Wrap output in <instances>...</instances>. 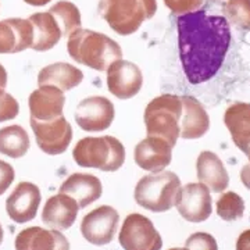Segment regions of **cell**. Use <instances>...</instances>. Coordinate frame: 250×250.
<instances>
[{"instance_id":"6da1fadb","label":"cell","mask_w":250,"mask_h":250,"mask_svg":"<svg viewBox=\"0 0 250 250\" xmlns=\"http://www.w3.org/2000/svg\"><path fill=\"white\" fill-rule=\"evenodd\" d=\"M179 59L188 81L199 85L221 68L231 43V27L223 16L196 10L177 18Z\"/></svg>"},{"instance_id":"7a4b0ae2","label":"cell","mask_w":250,"mask_h":250,"mask_svg":"<svg viewBox=\"0 0 250 250\" xmlns=\"http://www.w3.org/2000/svg\"><path fill=\"white\" fill-rule=\"evenodd\" d=\"M67 52L72 60L96 71H107L113 62L123 59V50L114 39L81 28L68 36Z\"/></svg>"},{"instance_id":"3957f363","label":"cell","mask_w":250,"mask_h":250,"mask_svg":"<svg viewBox=\"0 0 250 250\" xmlns=\"http://www.w3.org/2000/svg\"><path fill=\"white\" fill-rule=\"evenodd\" d=\"M75 163L83 168L117 171L125 161V147L114 136H88L78 141L72 150Z\"/></svg>"},{"instance_id":"277c9868","label":"cell","mask_w":250,"mask_h":250,"mask_svg":"<svg viewBox=\"0 0 250 250\" xmlns=\"http://www.w3.org/2000/svg\"><path fill=\"white\" fill-rule=\"evenodd\" d=\"M157 11L156 0H100L99 14L118 35L136 32Z\"/></svg>"},{"instance_id":"5b68a950","label":"cell","mask_w":250,"mask_h":250,"mask_svg":"<svg viewBox=\"0 0 250 250\" xmlns=\"http://www.w3.org/2000/svg\"><path fill=\"white\" fill-rule=\"evenodd\" d=\"M179 190L178 175L172 171H160L141 178L135 187L134 197L138 205L149 211L166 213L175 206Z\"/></svg>"},{"instance_id":"8992f818","label":"cell","mask_w":250,"mask_h":250,"mask_svg":"<svg viewBox=\"0 0 250 250\" xmlns=\"http://www.w3.org/2000/svg\"><path fill=\"white\" fill-rule=\"evenodd\" d=\"M182 99L175 95L154 98L145 108V125L149 136H157L175 146L181 134Z\"/></svg>"},{"instance_id":"52a82bcc","label":"cell","mask_w":250,"mask_h":250,"mask_svg":"<svg viewBox=\"0 0 250 250\" xmlns=\"http://www.w3.org/2000/svg\"><path fill=\"white\" fill-rule=\"evenodd\" d=\"M118 241L124 250H160L163 246L160 233L152 221L138 213L125 218Z\"/></svg>"},{"instance_id":"ba28073f","label":"cell","mask_w":250,"mask_h":250,"mask_svg":"<svg viewBox=\"0 0 250 250\" xmlns=\"http://www.w3.org/2000/svg\"><path fill=\"white\" fill-rule=\"evenodd\" d=\"M29 123L39 149L46 154H62L70 146L72 128L64 116L57 117L52 121H38L35 118H31Z\"/></svg>"},{"instance_id":"9c48e42d","label":"cell","mask_w":250,"mask_h":250,"mask_svg":"<svg viewBox=\"0 0 250 250\" xmlns=\"http://www.w3.org/2000/svg\"><path fill=\"white\" fill-rule=\"evenodd\" d=\"M120 214L111 206H100L82 218L81 233L95 246L107 245L114 239Z\"/></svg>"},{"instance_id":"30bf717a","label":"cell","mask_w":250,"mask_h":250,"mask_svg":"<svg viewBox=\"0 0 250 250\" xmlns=\"http://www.w3.org/2000/svg\"><path fill=\"white\" fill-rule=\"evenodd\" d=\"M175 207L181 217L189 223H203L213 213L208 188L202 182L188 184L181 188Z\"/></svg>"},{"instance_id":"8fae6325","label":"cell","mask_w":250,"mask_h":250,"mask_svg":"<svg viewBox=\"0 0 250 250\" xmlns=\"http://www.w3.org/2000/svg\"><path fill=\"white\" fill-rule=\"evenodd\" d=\"M114 104L104 96H90L81 100L75 108V121L83 131L100 132L114 121Z\"/></svg>"},{"instance_id":"7c38bea8","label":"cell","mask_w":250,"mask_h":250,"mask_svg":"<svg viewBox=\"0 0 250 250\" xmlns=\"http://www.w3.org/2000/svg\"><path fill=\"white\" fill-rule=\"evenodd\" d=\"M143 85L141 68L132 62L117 60L107 70V88L110 93L121 100L136 96Z\"/></svg>"},{"instance_id":"4fadbf2b","label":"cell","mask_w":250,"mask_h":250,"mask_svg":"<svg viewBox=\"0 0 250 250\" xmlns=\"http://www.w3.org/2000/svg\"><path fill=\"white\" fill-rule=\"evenodd\" d=\"M41 190L32 182H20L14 192L6 200V211L9 217L18 224L34 220L41 205Z\"/></svg>"},{"instance_id":"5bb4252c","label":"cell","mask_w":250,"mask_h":250,"mask_svg":"<svg viewBox=\"0 0 250 250\" xmlns=\"http://www.w3.org/2000/svg\"><path fill=\"white\" fill-rule=\"evenodd\" d=\"M135 163L145 171L160 172L168 167L172 159V146L157 136H147L136 145Z\"/></svg>"},{"instance_id":"9a60e30c","label":"cell","mask_w":250,"mask_h":250,"mask_svg":"<svg viewBox=\"0 0 250 250\" xmlns=\"http://www.w3.org/2000/svg\"><path fill=\"white\" fill-rule=\"evenodd\" d=\"M34 27L29 20L7 18L0 21V54L20 53L32 46Z\"/></svg>"},{"instance_id":"2e32d148","label":"cell","mask_w":250,"mask_h":250,"mask_svg":"<svg viewBox=\"0 0 250 250\" xmlns=\"http://www.w3.org/2000/svg\"><path fill=\"white\" fill-rule=\"evenodd\" d=\"M65 103L64 92L56 86H39L28 99L31 118L38 121H52L62 116Z\"/></svg>"},{"instance_id":"e0dca14e","label":"cell","mask_w":250,"mask_h":250,"mask_svg":"<svg viewBox=\"0 0 250 250\" xmlns=\"http://www.w3.org/2000/svg\"><path fill=\"white\" fill-rule=\"evenodd\" d=\"M78 210L80 206L71 196L59 193L47 199L42 211V221L53 229L65 231L75 223Z\"/></svg>"},{"instance_id":"ac0fdd59","label":"cell","mask_w":250,"mask_h":250,"mask_svg":"<svg viewBox=\"0 0 250 250\" xmlns=\"http://www.w3.org/2000/svg\"><path fill=\"white\" fill-rule=\"evenodd\" d=\"M16 250H70V242L57 229L31 227L18 233Z\"/></svg>"},{"instance_id":"d6986e66","label":"cell","mask_w":250,"mask_h":250,"mask_svg":"<svg viewBox=\"0 0 250 250\" xmlns=\"http://www.w3.org/2000/svg\"><path fill=\"white\" fill-rule=\"evenodd\" d=\"M224 123L233 143L248 156L250 163V103L236 102L231 104L224 113Z\"/></svg>"},{"instance_id":"ffe728a7","label":"cell","mask_w":250,"mask_h":250,"mask_svg":"<svg viewBox=\"0 0 250 250\" xmlns=\"http://www.w3.org/2000/svg\"><path fill=\"white\" fill-rule=\"evenodd\" d=\"M59 192L71 196L78 203L80 208H85L102 196L103 187L98 177L75 172L62 182Z\"/></svg>"},{"instance_id":"44dd1931","label":"cell","mask_w":250,"mask_h":250,"mask_svg":"<svg viewBox=\"0 0 250 250\" xmlns=\"http://www.w3.org/2000/svg\"><path fill=\"white\" fill-rule=\"evenodd\" d=\"M182 99V116L179 121L181 134L184 139H199L208 131L210 118L202 106V103L190 96H181Z\"/></svg>"},{"instance_id":"7402d4cb","label":"cell","mask_w":250,"mask_h":250,"mask_svg":"<svg viewBox=\"0 0 250 250\" xmlns=\"http://www.w3.org/2000/svg\"><path fill=\"white\" fill-rule=\"evenodd\" d=\"M197 178L213 192H224L229 185V175L221 159L213 152H202L196 163Z\"/></svg>"},{"instance_id":"603a6c76","label":"cell","mask_w":250,"mask_h":250,"mask_svg":"<svg viewBox=\"0 0 250 250\" xmlns=\"http://www.w3.org/2000/svg\"><path fill=\"white\" fill-rule=\"evenodd\" d=\"M82 80H83V72L68 62L49 64L38 74L39 86H56L62 92L78 86Z\"/></svg>"},{"instance_id":"cb8c5ba5","label":"cell","mask_w":250,"mask_h":250,"mask_svg":"<svg viewBox=\"0 0 250 250\" xmlns=\"http://www.w3.org/2000/svg\"><path fill=\"white\" fill-rule=\"evenodd\" d=\"M28 20L34 27V42L31 49L36 52L50 50L62 38V28L50 13H35Z\"/></svg>"},{"instance_id":"d4e9b609","label":"cell","mask_w":250,"mask_h":250,"mask_svg":"<svg viewBox=\"0 0 250 250\" xmlns=\"http://www.w3.org/2000/svg\"><path fill=\"white\" fill-rule=\"evenodd\" d=\"M29 136L21 125H9L0 129V153L20 159L29 150Z\"/></svg>"},{"instance_id":"484cf974","label":"cell","mask_w":250,"mask_h":250,"mask_svg":"<svg viewBox=\"0 0 250 250\" xmlns=\"http://www.w3.org/2000/svg\"><path fill=\"white\" fill-rule=\"evenodd\" d=\"M49 13L57 20L59 25L62 28V36H70L82 25L80 10L71 1L67 0L59 1L50 7Z\"/></svg>"},{"instance_id":"4316f807","label":"cell","mask_w":250,"mask_h":250,"mask_svg":"<svg viewBox=\"0 0 250 250\" xmlns=\"http://www.w3.org/2000/svg\"><path fill=\"white\" fill-rule=\"evenodd\" d=\"M245 213V202L235 192H225L217 200V214L224 221H236L241 220Z\"/></svg>"},{"instance_id":"83f0119b","label":"cell","mask_w":250,"mask_h":250,"mask_svg":"<svg viewBox=\"0 0 250 250\" xmlns=\"http://www.w3.org/2000/svg\"><path fill=\"white\" fill-rule=\"evenodd\" d=\"M224 14L232 25L250 31V0H228L224 4Z\"/></svg>"},{"instance_id":"f1b7e54d","label":"cell","mask_w":250,"mask_h":250,"mask_svg":"<svg viewBox=\"0 0 250 250\" xmlns=\"http://www.w3.org/2000/svg\"><path fill=\"white\" fill-rule=\"evenodd\" d=\"M20 113V104L10 93L0 89V123L14 120Z\"/></svg>"},{"instance_id":"f546056e","label":"cell","mask_w":250,"mask_h":250,"mask_svg":"<svg viewBox=\"0 0 250 250\" xmlns=\"http://www.w3.org/2000/svg\"><path fill=\"white\" fill-rule=\"evenodd\" d=\"M188 250H218L214 236L206 232H196L190 235L185 242Z\"/></svg>"},{"instance_id":"4dcf8cb0","label":"cell","mask_w":250,"mask_h":250,"mask_svg":"<svg viewBox=\"0 0 250 250\" xmlns=\"http://www.w3.org/2000/svg\"><path fill=\"white\" fill-rule=\"evenodd\" d=\"M205 0H164V4L178 16H184L188 13L196 11Z\"/></svg>"},{"instance_id":"1f68e13d","label":"cell","mask_w":250,"mask_h":250,"mask_svg":"<svg viewBox=\"0 0 250 250\" xmlns=\"http://www.w3.org/2000/svg\"><path fill=\"white\" fill-rule=\"evenodd\" d=\"M14 178H16L14 168L9 163L0 160V195H3L9 189Z\"/></svg>"},{"instance_id":"d6a6232c","label":"cell","mask_w":250,"mask_h":250,"mask_svg":"<svg viewBox=\"0 0 250 250\" xmlns=\"http://www.w3.org/2000/svg\"><path fill=\"white\" fill-rule=\"evenodd\" d=\"M236 250H250V229L239 235L236 241Z\"/></svg>"},{"instance_id":"836d02e7","label":"cell","mask_w":250,"mask_h":250,"mask_svg":"<svg viewBox=\"0 0 250 250\" xmlns=\"http://www.w3.org/2000/svg\"><path fill=\"white\" fill-rule=\"evenodd\" d=\"M241 179L242 184L250 190V163L246 164V166H243V168L241 171Z\"/></svg>"},{"instance_id":"e575fe53","label":"cell","mask_w":250,"mask_h":250,"mask_svg":"<svg viewBox=\"0 0 250 250\" xmlns=\"http://www.w3.org/2000/svg\"><path fill=\"white\" fill-rule=\"evenodd\" d=\"M7 85V72L6 68L0 64V89H6Z\"/></svg>"},{"instance_id":"d590c367","label":"cell","mask_w":250,"mask_h":250,"mask_svg":"<svg viewBox=\"0 0 250 250\" xmlns=\"http://www.w3.org/2000/svg\"><path fill=\"white\" fill-rule=\"evenodd\" d=\"M24 1L28 3V4H31V6H45V4H47L52 0H24Z\"/></svg>"},{"instance_id":"8d00e7d4","label":"cell","mask_w":250,"mask_h":250,"mask_svg":"<svg viewBox=\"0 0 250 250\" xmlns=\"http://www.w3.org/2000/svg\"><path fill=\"white\" fill-rule=\"evenodd\" d=\"M3 236H4V232H3V228H1V225H0V245H1V242H3Z\"/></svg>"},{"instance_id":"74e56055","label":"cell","mask_w":250,"mask_h":250,"mask_svg":"<svg viewBox=\"0 0 250 250\" xmlns=\"http://www.w3.org/2000/svg\"><path fill=\"white\" fill-rule=\"evenodd\" d=\"M170 250H188L187 248H185V249H181V248H172V249H170Z\"/></svg>"}]
</instances>
